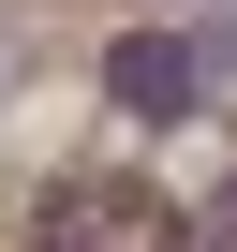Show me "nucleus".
Here are the masks:
<instances>
[{"instance_id": "1", "label": "nucleus", "mask_w": 237, "mask_h": 252, "mask_svg": "<svg viewBox=\"0 0 237 252\" xmlns=\"http://www.w3.org/2000/svg\"><path fill=\"white\" fill-rule=\"evenodd\" d=\"M30 252H178V208L148 178H59L45 222H30Z\"/></svg>"}, {"instance_id": "2", "label": "nucleus", "mask_w": 237, "mask_h": 252, "mask_svg": "<svg viewBox=\"0 0 237 252\" xmlns=\"http://www.w3.org/2000/svg\"><path fill=\"white\" fill-rule=\"evenodd\" d=\"M207 74H222V60H207L193 30H134V45L104 60V89L134 104V119H193V89H207Z\"/></svg>"}, {"instance_id": "3", "label": "nucleus", "mask_w": 237, "mask_h": 252, "mask_svg": "<svg viewBox=\"0 0 237 252\" xmlns=\"http://www.w3.org/2000/svg\"><path fill=\"white\" fill-rule=\"evenodd\" d=\"M207 252H237V193H222V208H207Z\"/></svg>"}]
</instances>
